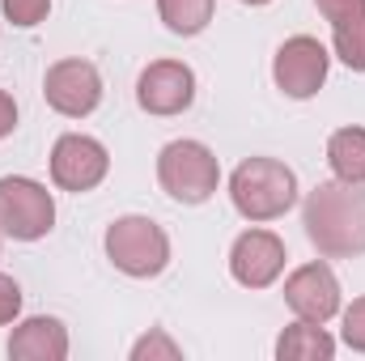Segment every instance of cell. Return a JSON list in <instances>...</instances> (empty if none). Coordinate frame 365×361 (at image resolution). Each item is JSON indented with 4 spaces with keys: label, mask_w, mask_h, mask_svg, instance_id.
<instances>
[{
    "label": "cell",
    "mask_w": 365,
    "mask_h": 361,
    "mask_svg": "<svg viewBox=\"0 0 365 361\" xmlns=\"http://www.w3.org/2000/svg\"><path fill=\"white\" fill-rule=\"evenodd\" d=\"M314 4H319V13H323L331 26H340V21L361 17L365 13V0H314Z\"/></svg>",
    "instance_id": "44dd1931"
},
{
    "label": "cell",
    "mask_w": 365,
    "mask_h": 361,
    "mask_svg": "<svg viewBox=\"0 0 365 361\" xmlns=\"http://www.w3.org/2000/svg\"><path fill=\"white\" fill-rule=\"evenodd\" d=\"M230 272L247 289H268L284 272V243L272 230H247L230 247Z\"/></svg>",
    "instance_id": "8fae6325"
},
{
    "label": "cell",
    "mask_w": 365,
    "mask_h": 361,
    "mask_svg": "<svg viewBox=\"0 0 365 361\" xmlns=\"http://www.w3.org/2000/svg\"><path fill=\"white\" fill-rule=\"evenodd\" d=\"M17 315H21V285H17L13 276L0 272V327L13 323Z\"/></svg>",
    "instance_id": "ffe728a7"
},
{
    "label": "cell",
    "mask_w": 365,
    "mask_h": 361,
    "mask_svg": "<svg viewBox=\"0 0 365 361\" xmlns=\"http://www.w3.org/2000/svg\"><path fill=\"white\" fill-rule=\"evenodd\" d=\"M302 225L327 260L365 255V183H319L302 204Z\"/></svg>",
    "instance_id": "6da1fadb"
},
{
    "label": "cell",
    "mask_w": 365,
    "mask_h": 361,
    "mask_svg": "<svg viewBox=\"0 0 365 361\" xmlns=\"http://www.w3.org/2000/svg\"><path fill=\"white\" fill-rule=\"evenodd\" d=\"M327 47L310 34H293L276 47V60H272V81L284 98H314L327 81Z\"/></svg>",
    "instance_id": "8992f818"
},
{
    "label": "cell",
    "mask_w": 365,
    "mask_h": 361,
    "mask_svg": "<svg viewBox=\"0 0 365 361\" xmlns=\"http://www.w3.org/2000/svg\"><path fill=\"white\" fill-rule=\"evenodd\" d=\"M230 200L247 221H276L297 204V175L276 158H247L230 175Z\"/></svg>",
    "instance_id": "7a4b0ae2"
},
{
    "label": "cell",
    "mask_w": 365,
    "mask_h": 361,
    "mask_svg": "<svg viewBox=\"0 0 365 361\" xmlns=\"http://www.w3.org/2000/svg\"><path fill=\"white\" fill-rule=\"evenodd\" d=\"M43 98L68 119H86L102 102V77L90 60H56L43 77Z\"/></svg>",
    "instance_id": "ba28073f"
},
{
    "label": "cell",
    "mask_w": 365,
    "mask_h": 361,
    "mask_svg": "<svg viewBox=\"0 0 365 361\" xmlns=\"http://www.w3.org/2000/svg\"><path fill=\"white\" fill-rule=\"evenodd\" d=\"M327 162H331L336 179L365 183V128H340V132H331Z\"/></svg>",
    "instance_id": "5bb4252c"
},
{
    "label": "cell",
    "mask_w": 365,
    "mask_h": 361,
    "mask_svg": "<svg viewBox=\"0 0 365 361\" xmlns=\"http://www.w3.org/2000/svg\"><path fill=\"white\" fill-rule=\"evenodd\" d=\"M242 4H272V0H242Z\"/></svg>",
    "instance_id": "603a6c76"
},
{
    "label": "cell",
    "mask_w": 365,
    "mask_h": 361,
    "mask_svg": "<svg viewBox=\"0 0 365 361\" xmlns=\"http://www.w3.org/2000/svg\"><path fill=\"white\" fill-rule=\"evenodd\" d=\"M0 9H4V17H9L13 26L30 30V26H38V21L51 13V0H0Z\"/></svg>",
    "instance_id": "ac0fdd59"
},
{
    "label": "cell",
    "mask_w": 365,
    "mask_h": 361,
    "mask_svg": "<svg viewBox=\"0 0 365 361\" xmlns=\"http://www.w3.org/2000/svg\"><path fill=\"white\" fill-rule=\"evenodd\" d=\"M212 4L217 0H158V13H162L170 34L191 39V34H200L212 21Z\"/></svg>",
    "instance_id": "9a60e30c"
},
{
    "label": "cell",
    "mask_w": 365,
    "mask_h": 361,
    "mask_svg": "<svg viewBox=\"0 0 365 361\" xmlns=\"http://www.w3.org/2000/svg\"><path fill=\"white\" fill-rule=\"evenodd\" d=\"M106 260L132 280L162 276L170 264V238L153 217H119L106 225Z\"/></svg>",
    "instance_id": "3957f363"
},
{
    "label": "cell",
    "mask_w": 365,
    "mask_h": 361,
    "mask_svg": "<svg viewBox=\"0 0 365 361\" xmlns=\"http://www.w3.org/2000/svg\"><path fill=\"white\" fill-rule=\"evenodd\" d=\"M110 171V153L102 141L81 136V132H64L51 149V183L60 191H93Z\"/></svg>",
    "instance_id": "52a82bcc"
},
{
    "label": "cell",
    "mask_w": 365,
    "mask_h": 361,
    "mask_svg": "<svg viewBox=\"0 0 365 361\" xmlns=\"http://www.w3.org/2000/svg\"><path fill=\"white\" fill-rule=\"evenodd\" d=\"M284 302H289V310L297 319L327 323L340 310V280H336V272L327 268L323 260L319 264H302L297 272H289V280H284Z\"/></svg>",
    "instance_id": "30bf717a"
},
{
    "label": "cell",
    "mask_w": 365,
    "mask_h": 361,
    "mask_svg": "<svg viewBox=\"0 0 365 361\" xmlns=\"http://www.w3.org/2000/svg\"><path fill=\"white\" fill-rule=\"evenodd\" d=\"M56 225V200L43 183L4 175L0 179V230L17 243H38Z\"/></svg>",
    "instance_id": "5b68a950"
},
{
    "label": "cell",
    "mask_w": 365,
    "mask_h": 361,
    "mask_svg": "<svg viewBox=\"0 0 365 361\" xmlns=\"http://www.w3.org/2000/svg\"><path fill=\"white\" fill-rule=\"evenodd\" d=\"M0 238H4V230H0Z\"/></svg>",
    "instance_id": "cb8c5ba5"
},
{
    "label": "cell",
    "mask_w": 365,
    "mask_h": 361,
    "mask_svg": "<svg viewBox=\"0 0 365 361\" xmlns=\"http://www.w3.org/2000/svg\"><path fill=\"white\" fill-rule=\"evenodd\" d=\"M13 128H17V102H13L9 93L0 90V141H4Z\"/></svg>",
    "instance_id": "7402d4cb"
},
{
    "label": "cell",
    "mask_w": 365,
    "mask_h": 361,
    "mask_svg": "<svg viewBox=\"0 0 365 361\" xmlns=\"http://www.w3.org/2000/svg\"><path fill=\"white\" fill-rule=\"evenodd\" d=\"M182 349L162 332V327H153L149 336H140L136 345H132V361H179Z\"/></svg>",
    "instance_id": "e0dca14e"
},
{
    "label": "cell",
    "mask_w": 365,
    "mask_h": 361,
    "mask_svg": "<svg viewBox=\"0 0 365 361\" xmlns=\"http://www.w3.org/2000/svg\"><path fill=\"white\" fill-rule=\"evenodd\" d=\"M331 47H336V56L353 73H365V13L340 21V26H331Z\"/></svg>",
    "instance_id": "2e32d148"
},
{
    "label": "cell",
    "mask_w": 365,
    "mask_h": 361,
    "mask_svg": "<svg viewBox=\"0 0 365 361\" xmlns=\"http://www.w3.org/2000/svg\"><path fill=\"white\" fill-rule=\"evenodd\" d=\"M344 345L365 353V298H357L349 310H344Z\"/></svg>",
    "instance_id": "d6986e66"
},
{
    "label": "cell",
    "mask_w": 365,
    "mask_h": 361,
    "mask_svg": "<svg viewBox=\"0 0 365 361\" xmlns=\"http://www.w3.org/2000/svg\"><path fill=\"white\" fill-rule=\"evenodd\" d=\"M136 102H140V111H149L158 119L182 115L195 102V73L182 60H153L136 77Z\"/></svg>",
    "instance_id": "9c48e42d"
},
{
    "label": "cell",
    "mask_w": 365,
    "mask_h": 361,
    "mask_svg": "<svg viewBox=\"0 0 365 361\" xmlns=\"http://www.w3.org/2000/svg\"><path fill=\"white\" fill-rule=\"evenodd\" d=\"M9 357L13 361H64L68 357V332L51 315L21 319L9 336Z\"/></svg>",
    "instance_id": "7c38bea8"
},
{
    "label": "cell",
    "mask_w": 365,
    "mask_h": 361,
    "mask_svg": "<svg viewBox=\"0 0 365 361\" xmlns=\"http://www.w3.org/2000/svg\"><path fill=\"white\" fill-rule=\"evenodd\" d=\"M276 357L280 361H331L336 357V340L323 332V323H306V319H297L293 327L280 332V340H276Z\"/></svg>",
    "instance_id": "4fadbf2b"
},
{
    "label": "cell",
    "mask_w": 365,
    "mask_h": 361,
    "mask_svg": "<svg viewBox=\"0 0 365 361\" xmlns=\"http://www.w3.org/2000/svg\"><path fill=\"white\" fill-rule=\"evenodd\" d=\"M158 183L179 204H204V200H212V191L221 183L217 153L200 141H170L158 153Z\"/></svg>",
    "instance_id": "277c9868"
}]
</instances>
